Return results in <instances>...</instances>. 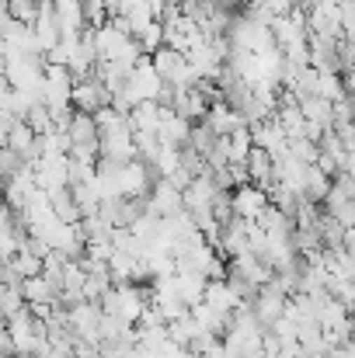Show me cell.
<instances>
[{"label":"cell","instance_id":"6da1fadb","mask_svg":"<svg viewBox=\"0 0 355 358\" xmlns=\"http://www.w3.org/2000/svg\"><path fill=\"white\" fill-rule=\"evenodd\" d=\"M109 101H112V94L105 91V84L98 80V73H88V77L74 80V87H70V105H74L77 112L95 115V112L105 108Z\"/></svg>","mask_w":355,"mask_h":358},{"label":"cell","instance_id":"7a4b0ae2","mask_svg":"<svg viewBox=\"0 0 355 358\" xmlns=\"http://www.w3.org/2000/svg\"><path fill=\"white\" fill-rule=\"evenodd\" d=\"M265 206H268V192L265 188H258L251 181L230 188V209H234V216H240V220H254Z\"/></svg>","mask_w":355,"mask_h":358},{"label":"cell","instance_id":"3957f363","mask_svg":"<svg viewBox=\"0 0 355 358\" xmlns=\"http://www.w3.org/2000/svg\"><path fill=\"white\" fill-rule=\"evenodd\" d=\"M171 282H174V292H178V299H181L185 306H195V303L202 299L206 278H202V275H199L195 268H174Z\"/></svg>","mask_w":355,"mask_h":358},{"label":"cell","instance_id":"277c9868","mask_svg":"<svg viewBox=\"0 0 355 358\" xmlns=\"http://www.w3.org/2000/svg\"><path fill=\"white\" fill-rule=\"evenodd\" d=\"M244 167H247V181L251 185H258V188H268L272 185V157H268V150L251 146L247 157H244Z\"/></svg>","mask_w":355,"mask_h":358},{"label":"cell","instance_id":"5b68a950","mask_svg":"<svg viewBox=\"0 0 355 358\" xmlns=\"http://www.w3.org/2000/svg\"><path fill=\"white\" fill-rule=\"evenodd\" d=\"M202 303H206V306H213V310H220V313H227V317L240 306V303L234 299V292L227 289V282H223V278L206 282V289H202Z\"/></svg>","mask_w":355,"mask_h":358},{"label":"cell","instance_id":"8992f818","mask_svg":"<svg viewBox=\"0 0 355 358\" xmlns=\"http://www.w3.org/2000/svg\"><path fill=\"white\" fill-rule=\"evenodd\" d=\"M21 299L25 303H53L56 292L42 275H32V278H21Z\"/></svg>","mask_w":355,"mask_h":358},{"label":"cell","instance_id":"52a82bcc","mask_svg":"<svg viewBox=\"0 0 355 358\" xmlns=\"http://www.w3.org/2000/svg\"><path fill=\"white\" fill-rule=\"evenodd\" d=\"M11 358H14V355H11Z\"/></svg>","mask_w":355,"mask_h":358}]
</instances>
